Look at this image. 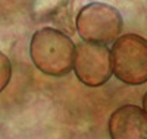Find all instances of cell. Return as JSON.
Here are the masks:
<instances>
[{"mask_svg":"<svg viewBox=\"0 0 147 139\" xmlns=\"http://www.w3.org/2000/svg\"><path fill=\"white\" fill-rule=\"evenodd\" d=\"M30 56L38 70L49 76L60 78L72 70L75 44L56 28H41L31 38Z\"/></svg>","mask_w":147,"mask_h":139,"instance_id":"6da1fadb","label":"cell"},{"mask_svg":"<svg viewBox=\"0 0 147 139\" xmlns=\"http://www.w3.org/2000/svg\"><path fill=\"white\" fill-rule=\"evenodd\" d=\"M121 12L107 3H88L77 15V32L84 43L106 45L115 43L122 32Z\"/></svg>","mask_w":147,"mask_h":139,"instance_id":"7a4b0ae2","label":"cell"},{"mask_svg":"<svg viewBox=\"0 0 147 139\" xmlns=\"http://www.w3.org/2000/svg\"><path fill=\"white\" fill-rule=\"evenodd\" d=\"M112 70L115 76L127 85L147 82V40L141 35L124 34L113 43Z\"/></svg>","mask_w":147,"mask_h":139,"instance_id":"3957f363","label":"cell"},{"mask_svg":"<svg viewBox=\"0 0 147 139\" xmlns=\"http://www.w3.org/2000/svg\"><path fill=\"white\" fill-rule=\"evenodd\" d=\"M72 69L84 85L91 88L105 85L113 73L109 48L91 43L77 44Z\"/></svg>","mask_w":147,"mask_h":139,"instance_id":"277c9868","label":"cell"},{"mask_svg":"<svg viewBox=\"0 0 147 139\" xmlns=\"http://www.w3.org/2000/svg\"><path fill=\"white\" fill-rule=\"evenodd\" d=\"M110 139H147V114L138 106H122L109 119Z\"/></svg>","mask_w":147,"mask_h":139,"instance_id":"5b68a950","label":"cell"},{"mask_svg":"<svg viewBox=\"0 0 147 139\" xmlns=\"http://www.w3.org/2000/svg\"><path fill=\"white\" fill-rule=\"evenodd\" d=\"M12 78V63L10 59L0 51V92L9 85Z\"/></svg>","mask_w":147,"mask_h":139,"instance_id":"8992f818","label":"cell"},{"mask_svg":"<svg viewBox=\"0 0 147 139\" xmlns=\"http://www.w3.org/2000/svg\"><path fill=\"white\" fill-rule=\"evenodd\" d=\"M143 110L146 111V114H147V91H146V94L143 97Z\"/></svg>","mask_w":147,"mask_h":139,"instance_id":"52a82bcc","label":"cell"}]
</instances>
